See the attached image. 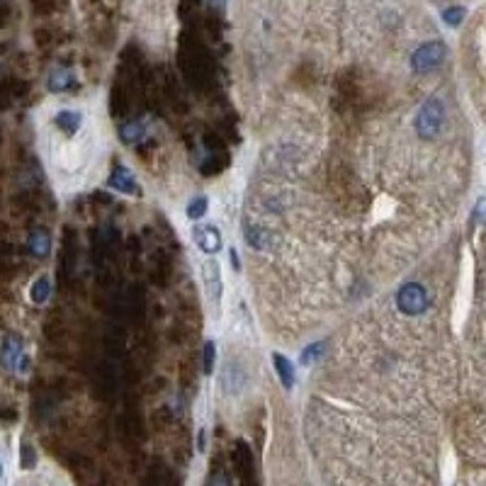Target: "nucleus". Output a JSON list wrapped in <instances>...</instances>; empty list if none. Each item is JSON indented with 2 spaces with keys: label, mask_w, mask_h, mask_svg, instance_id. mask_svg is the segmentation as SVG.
Segmentation results:
<instances>
[{
  "label": "nucleus",
  "mask_w": 486,
  "mask_h": 486,
  "mask_svg": "<svg viewBox=\"0 0 486 486\" xmlns=\"http://www.w3.org/2000/svg\"><path fill=\"white\" fill-rule=\"evenodd\" d=\"M448 59V47L443 42H426L413 51L411 66L416 73H433Z\"/></svg>",
  "instance_id": "nucleus-1"
},
{
  "label": "nucleus",
  "mask_w": 486,
  "mask_h": 486,
  "mask_svg": "<svg viewBox=\"0 0 486 486\" xmlns=\"http://www.w3.org/2000/svg\"><path fill=\"white\" fill-rule=\"evenodd\" d=\"M443 122H445L443 102H440L438 97L428 100L426 105L418 110V117H416L418 136H423V139H433V136H438V132L443 129Z\"/></svg>",
  "instance_id": "nucleus-2"
},
{
  "label": "nucleus",
  "mask_w": 486,
  "mask_h": 486,
  "mask_svg": "<svg viewBox=\"0 0 486 486\" xmlns=\"http://www.w3.org/2000/svg\"><path fill=\"white\" fill-rule=\"evenodd\" d=\"M396 306H399L404 314L409 316H418L428 309V294L426 289L421 287L418 282H409L399 289L396 294Z\"/></svg>",
  "instance_id": "nucleus-3"
},
{
  "label": "nucleus",
  "mask_w": 486,
  "mask_h": 486,
  "mask_svg": "<svg viewBox=\"0 0 486 486\" xmlns=\"http://www.w3.org/2000/svg\"><path fill=\"white\" fill-rule=\"evenodd\" d=\"M0 360L8 369L12 372H25L27 369V355L25 348H22V341L17 336H8L5 343H3V350H0Z\"/></svg>",
  "instance_id": "nucleus-4"
},
{
  "label": "nucleus",
  "mask_w": 486,
  "mask_h": 486,
  "mask_svg": "<svg viewBox=\"0 0 486 486\" xmlns=\"http://www.w3.org/2000/svg\"><path fill=\"white\" fill-rule=\"evenodd\" d=\"M202 280H204V287H207L209 300H212L214 304H219L224 284H221V270H219V265H217V260L202 263Z\"/></svg>",
  "instance_id": "nucleus-5"
},
{
  "label": "nucleus",
  "mask_w": 486,
  "mask_h": 486,
  "mask_svg": "<svg viewBox=\"0 0 486 486\" xmlns=\"http://www.w3.org/2000/svg\"><path fill=\"white\" fill-rule=\"evenodd\" d=\"M110 187L122 195H134V197H139L141 195V187H139V182H136V178H134L132 171L124 166H117L112 171V175H110Z\"/></svg>",
  "instance_id": "nucleus-6"
},
{
  "label": "nucleus",
  "mask_w": 486,
  "mask_h": 486,
  "mask_svg": "<svg viewBox=\"0 0 486 486\" xmlns=\"http://www.w3.org/2000/svg\"><path fill=\"white\" fill-rule=\"evenodd\" d=\"M193 239L204 253H219L221 248V234L219 229L214 224H202V226H195L193 231Z\"/></svg>",
  "instance_id": "nucleus-7"
},
{
  "label": "nucleus",
  "mask_w": 486,
  "mask_h": 486,
  "mask_svg": "<svg viewBox=\"0 0 486 486\" xmlns=\"http://www.w3.org/2000/svg\"><path fill=\"white\" fill-rule=\"evenodd\" d=\"M73 86H75V78H73V73H71V71L56 69V71H51V73H49L47 88L51 93H66V90H71Z\"/></svg>",
  "instance_id": "nucleus-8"
},
{
  "label": "nucleus",
  "mask_w": 486,
  "mask_h": 486,
  "mask_svg": "<svg viewBox=\"0 0 486 486\" xmlns=\"http://www.w3.org/2000/svg\"><path fill=\"white\" fill-rule=\"evenodd\" d=\"M246 241H248V246L256 248V251H265V248H270V243H273V234H270L267 229H263V226L248 224L246 226Z\"/></svg>",
  "instance_id": "nucleus-9"
},
{
  "label": "nucleus",
  "mask_w": 486,
  "mask_h": 486,
  "mask_svg": "<svg viewBox=\"0 0 486 486\" xmlns=\"http://www.w3.org/2000/svg\"><path fill=\"white\" fill-rule=\"evenodd\" d=\"M27 248H29V253L32 256H47L49 251H51V236L47 234L44 229H37L29 234V239H27Z\"/></svg>",
  "instance_id": "nucleus-10"
},
{
  "label": "nucleus",
  "mask_w": 486,
  "mask_h": 486,
  "mask_svg": "<svg viewBox=\"0 0 486 486\" xmlns=\"http://www.w3.org/2000/svg\"><path fill=\"white\" fill-rule=\"evenodd\" d=\"M273 363H275V369H278V374H280V382H282V387H284V389H292L294 382H297V374H294L292 363H289V360L284 358V355H280V353L273 355Z\"/></svg>",
  "instance_id": "nucleus-11"
},
{
  "label": "nucleus",
  "mask_w": 486,
  "mask_h": 486,
  "mask_svg": "<svg viewBox=\"0 0 486 486\" xmlns=\"http://www.w3.org/2000/svg\"><path fill=\"white\" fill-rule=\"evenodd\" d=\"M56 127L64 129L66 134H75L80 127V114L71 112V110H64V112L56 114Z\"/></svg>",
  "instance_id": "nucleus-12"
},
{
  "label": "nucleus",
  "mask_w": 486,
  "mask_h": 486,
  "mask_svg": "<svg viewBox=\"0 0 486 486\" xmlns=\"http://www.w3.org/2000/svg\"><path fill=\"white\" fill-rule=\"evenodd\" d=\"M49 292H51V284H49L47 278H39L37 282L32 284V302L34 304H44L49 300Z\"/></svg>",
  "instance_id": "nucleus-13"
},
{
  "label": "nucleus",
  "mask_w": 486,
  "mask_h": 486,
  "mask_svg": "<svg viewBox=\"0 0 486 486\" xmlns=\"http://www.w3.org/2000/svg\"><path fill=\"white\" fill-rule=\"evenodd\" d=\"M324 353H326V341L311 343L309 348H304V353H302V363H304V365L316 363V360H319Z\"/></svg>",
  "instance_id": "nucleus-14"
},
{
  "label": "nucleus",
  "mask_w": 486,
  "mask_h": 486,
  "mask_svg": "<svg viewBox=\"0 0 486 486\" xmlns=\"http://www.w3.org/2000/svg\"><path fill=\"white\" fill-rule=\"evenodd\" d=\"M141 136H144V124H136V122H132V124H127V127H122V141L124 144H134V141H139Z\"/></svg>",
  "instance_id": "nucleus-15"
},
{
  "label": "nucleus",
  "mask_w": 486,
  "mask_h": 486,
  "mask_svg": "<svg viewBox=\"0 0 486 486\" xmlns=\"http://www.w3.org/2000/svg\"><path fill=\"white\" fill-rule=\"evenodd\" d=\"M204 214H207V197L199 195V197H195L193 202L187 204V217H190V219H199Z\"/></svg>",
  "instance_id": "nucleus-16"
},
{
  "label": "nucleus",
  "mask_w": 486,
  "mask_h": 486,
  "mask_svg": "<svg viewBox=\"0 0 486 486\" xmlns=\"http://www.w3.org/2000/svg\"><path fill=\"white\" fill-rule=\"evenodd\" d=\"M462 20H465V8H460V5L448 8V10L443 12V22L450 27H460Z\"/></svg>",
  "instance_id": "nucleus-17"
},
{
  "label": "nucleus",
  "mask_w": 486,
  "mask_h": 486,
  "mask_svg": "<svg viewBox=\"0 0 486 486\" xmlns=\"http://www.w3.org/2000/svg\"><path fill=\"white\" fill-rule=\"evenodd\" d=\"M214 358H217V345L212 341L204 345V372L212 374L214 372Z\"/></svg>",
  "instance_id": "nucleus-18"
},
{
  "label": "nucleus",
  "mask_w": 486,
  "mask_h": 486,
  "mask_svg": "<svg viewBox=\"0 0 486 486\" xmlns=\"http://www.w3.org/2000/svg\"><path fill=\"white\" fill-rule=\"evenodd\" d=\"M32 465H34V450L25 443L22 445V467H25V470H32Z\"/></svg>",
  "instance_id": "nucleus-19"
},
{
  "label": "nucleus",
  "mask_w": 486,
  "mask_h": 486,
  "mask_svg": "<svg viewBox=\"0 0 486 486\" xmlns=\"http://www.w3.org/2000/svg\"><path fill=\"white\" fill-rule=\"evenodd\" d=\"M481 209H484V199H479V202H476V207H474V221H476V224L481 221Z\"/></svg>",
  "instance_id": "nucleus-20"
},
{
  "label": "nucleus",
  "mask_w": 486,
  "mask_h": 486,
  "mask_svg": "<svg viewBox=\"0 0 486 486\" xmlns=\"http://www.w3.org/2000/svg\"><path fill=\"white\" fill-rule=\"evenodd\" d=\"M231 265H234V267H241V263H239V256H236V251H234V248H231Z\"/></svg>",
  "instance_id": "nucleus-21"
},
{
  "label": "nucleus",
  "mask_w": 486,
  "mask_h": 486,
  "mask_svg": "<svg viewBox=\"0 0 486 486\" xmlns=\"http://www.w3.org/2000/svg\"><path fill=\"white\" fill-rule=\"evenodd\" d=\"M224 3L226 0H212V5H217V8H224Z\"/></svg>",
  "instance_id": "nucleus-22"
},
{
  "label": "nucleus",
  "mask_w": 486,
  "mask_h": 486,
  "mask_svg": "<svg viewBox=\"0 0 486 486\" xmlns=\"http://www.w3.org/2000/svg\"><path fill=\"white\" fill-rule=\"evenodd\" d=\"M0 476H3V465H0Z\"/></svg>",
  "instance_id": "nucleus-23"
}]
</instances>
